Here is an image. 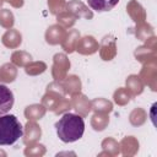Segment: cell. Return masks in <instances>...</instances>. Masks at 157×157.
I'll return each mask as SVG.
<instances>
[{
  "label": "cell",
  "mask_w": 157,
  "mask_h": 157,
  "mask_svg": "<svg viewBox=\"0 0 157 157\" xmlns=\"http://www.w3.org/2000/svg\"><path fill=\"white\" fill-rule=\"evenodd\" d=\"M55 129L59 139L63 142H74L82 137L85 131V121L83 118L77 114L66 113L55 123Z\"/></svg>",
  "instance_id": "obj_1"
},
{
  "label": "cell",
  "mask_w": 157,
  "mask_h": 157,
  "mask_svg": "<svg viewBox=\"0 0 157 157\" xmlns=\"http://www.w3.org/2000/svg\"><path fill=\"white\" fill-rule=\"evenodd\" d=\"M23 135V129L16 115H0V145H12Z\"/></svg>",
  "instance_id": "obj_2"
},
{
  "label": "cell",
  "mask_w": 157,
  "mask_h": 157,
  "mask_svg": "<svg viewBox=\"0 0 157 157\" xmlns=\"http://www.w3.org/2000/svg\"><path fill=\"white\" fill-rule=\"evenodd\" d=\"M13 105V93L5 85H0V115L6 114Z\"/></svg>",
  "instance_id": "obj_3"
},
{
  "label": "cell",
  "mask_w": 157,
  "mask_h": 157,
  "mask_svg": "<svg viewBox=\"0 0 157 157\" xmlns=\"http://www.w3.org/2000/svg\"><path fill=\"white\" fill-rule=\"evenodd\" d=\"M87 2L92 10L98 12H104L112 10L119 2V0H87Z\"/></svg>",
  "instance_id": "obj_4"
}]
</instances>
